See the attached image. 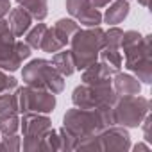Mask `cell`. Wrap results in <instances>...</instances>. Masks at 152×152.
Masks as SVG:
<instances>
[{"instance_id":"obj_31","label":"cell","mask_w":152,"mask_h":152,"mask_svg":"<svg viewBox=\"0 0 152 152\" xmlns=\"http://www.w3.org/2000/svg\"><path fill=\"white\" fill-rule=\"evenodd\" d=\"M7 32H11V29H9V22H7L4 16H0V34H7Z\"/></svg>"},{"instance_id":"obj_8","label":"cell","mask_w":152,"mask_h":152,"mask_svg":"<svg viewBox=\"0 0 152 152\" xmlns=\"http://www.w3.org/2000/svg\"><path fill=\"white\" fill-rule=\"evenodd\" d=\"M52 129V120L48 115L41 113H22L20 131H22V148L25 152H38L43 136Z\"/></svg>"},{"instance_id":"obj_13","label":"cell","mask_w":152,"mask_h":152,"mask_svg":"<svg viewBox=\"0 0 152 152\" xmlns=\"http://www.w3.org/2000/svg\"><path fill=\"white\" fill-rule=\"evenodd\" d=\"M9 29H11V32L15 34V38H22V36H25L27 34V31L32 27V16L23 9V7H11V11H9Z\"/></svg>"},{"instance_id":"obj_29","label":"cell","mask_w":152,"mask_h":152,"mask_svg":"<svg viewBox=\"0 0 152 152\" xmlns=\"http://www.w3.org/2000/svg\"><path fill=\"white\" fill-rule=\"evenodd\" d=\"M131 148L134 150V152H138V150H141V152H148L150 150V143H143V141H140V143H136V145H131Z\"/></svg>"},{"instance_id":"obj_14","label":"cell","mask_w":152,"mask_h":152,"mask_svg":"<svg viewBox=\"0 0 152 152\" xmlns=\"http://www.w3.org/2000/svg\"><path fill=\"white\" fill-rule=\"evenodd\" d=\"M113 72L102 63V61H95L93 64L86 66L83 70V75H81V81L84 84H100V83H107L111 81L113 77Z\"/></svg>"},{"instance_id":"obj_18","label":"cell","mask_w":152,"mask_h":152,"mask_svg":"<svg viewBox=\"0 0 152 152\" xmlns=\"http://www.w3.org/2000/svg\"><path fill=\"white\" fill-rule=\"evenodd\" d=\"M99 61H102L113 73L120 72L122 64H124V57H122L120 48H113V47H102V50L99 54Z\"/></svg>"},{"instance_id":"obj_30","label":"cell","mask_w":152,"mask_h":152,"mask_svg":"<svg viewBox=\"0 0 152 152\" xmlns=\"http://www.w3.org/2000/svg\"><path fill=\"white\" fill-rule=\"evenodd\" d=\"M90 2H91V6H93V7L102 9V7H107V6L113 2V0H90Z\"/></svg>"},{"instance_id":"obj_22","label":"cell","mask_w":152,"mask_h":152,"mask_svg":"<svg viewBox=\"0 0 152 152\" xmlns=\"http://www.w3.org/2000/svg\"><path fill=\"white\" fill-rule=\"evenodd\" d=\"M47 25L45 23H41V22H38L34 27H31L29 31H27V34H25V43L32 48V50H39V47H41V41H43V38H45V32H47Z\"/></svg>"},{"instance_id":"obj_7","label":"cell","mask_w":152,"mask_h":152,"mask_svg":"<svg viewBox=\"0 0 152 152\" xmlns=\"http://www.w3.org/2000/svg\"><path fill=\"white\" fill-rule=\"evenodd\" d=\"M150 113V102L147 97L141 95H129V97H118L113 104V116L115 125L122 127H138L145 115Z\"/></svg>"},{"instance_id":"obj_10","label":"cell","mask_w":152,"mask_h":152,"mask_svg":"<svg viewBox=\"0 0 152 152\" xmlns=\"http://www.w3.org/2000/svg\"><path fill=\"white\" fill-rule=\"evenodd\" d=\"M18 111L20 113H41L50 115L56 107V95L45 90H36L31 86L16 88Z\"/></svg>"},{"instance_id":"obj_9","label":"cell","mask_w":152,"mask_h":152,"mask_svg":"<svg viewBox=\"0 0 152 152\" xmlns=\"http://www.w3.org/2000/svg\"><path fill=\"white\" fill-rule=\"evenodd\" d=\"M32 54V48L22 41L16 39L13 32L0 34V68L6 72H16L25 59H29Z\"/></svg>"},{"instance_id":"obj_24","label":"cell","mask_w":152,"mask_h":152,"mask_svg":"<svg viewBox=\"0 0 152 152\" xmlns=\"http://www.w3.org/2000/svg\"><path fill=\"white\" fill-rule=\"evenodd\" d=\"M59 131V140H61V150H75L77 148V143H79V140L75 138L73 134H70L64 127H61V129H57Z\"/></svg>"},{"instance_id":"obj_25","label":"cell","mask_w":152,"mask_h":152,"mask_svg":"<svg viewBox=\"0 0 152 152\" xmlns=\"http://www.w3.org/2000/svg\"><path fill=\"white\" fill-rule=\"evenodd\" d=\"M18 88V81L9 75V72L0 68V93H6V91H13Z\"/></svg>"},{"instance_id":"obj_12","label":"cell","mask_w":152,"mask_h":152,"mask_svg":"<svg viewBox=\"0 0 152 152\" xmlns=\"http://www.w3.org/2000/svg\"><path fill=\"white\" fill-rule=\"evenodd\" d=\"M111 86L115 90V93L118 97H129V95H140L141 91V83L134 77V75L124 73V72H116L111 77Z\"/></svg>"},{"instance_id":"obj_17","label":"cell","mask_w":152,"mask_h":152,"mask_svg":"<svg viewBox=\"0 0 152 152\" xmlns=\"http://www.w3.org/2000/svg\"><path fill=\"white\" fill-rule=\"evenodd\" d=\"M16 4L23 7L36 22H43L48 16V0H16Z\"/></svg>"},{"instance_id":"obj_2","label":"cell","mask_w":152,"mask_h":152,"mask_svg":"<svg viewBox=\"0 0 152 152\" xmlns=\"http://www.w3.org/2000/svg\"><path fill=\"white\" fill-rule=\"evenodd\" d=\"M111 125H115L113 106H104L97 109H81L73 106L63 116V127L79 141L97 136L100 131Z\"/></svg>"},{"instance_id":"obj_19","label":"cell","mask_w":152,"mask_h":152,"mask_svg":"<svg viewBox=\"0 0 152 152\" xmlns=\"http://www.w3.org/2000/svg\"><path fill=\"white\" fill-rule=\"evenodd\" d=\"M52 29H54V32H56V34H57V36L68 45L70 39H72V36L81 29V25L75 22L73 18H59V20L54 23Z\"/></svg>"},{"instance_id":"obj_4","label":"cell","mask_w":152,"mask_h":152,"mask_svg":"<svg viewBox=\"0 0 152 152\" xmlns=\"http://www.w3.org/2000/svg\"><path fill=\"white\" fill-rule=\"evenodd\" d=\"M22 81L25 86L45 90L54 95H59L64 90V77L52 66L47 59H32L22 70Z\"/></svg>"},{"instance_id":"obj_1","label":"cell","mask_w":152,"mask_h":152,"mask_svg":"<svg viewBox=\"0 0 152 152\" xmlns=\"http://www.w3.org/2000/svg\"><path fill=\"white\" fill-rule=\"evenodd\" d=\"M120 52L124 57V64L134 77L143 83H152V50H150V36H143L138 31H124Z\"/></svg>"},{"instance_id":"obj_3","label":"cell","mask_w":152,"mask_h":152,"mask_svg":"<svg viewBox=\"0 0 152 152\" xmlns=\"http://www.w3.org/2000/svg\"><path fill=\"white\" fill-rule=\"evenodd\" d=\"M70 52L73 56L75 70L83 72L86 66L99 61V54L104 45V31L99 27L79 29L70 39Z\"/></svg>"},{"instance_id":"obj_28","label":"cell","mask_w":152,"mask_h":152,"mask_svg":"<svg viewBox=\"0 0 152 152\" xmlns=\"http://www.w3.org/2000/svg\"><path fill=\"white\" fill-rule=\"evenodd\" d=\"M11 11V2L9 0H0V16H6Z\"/></svg>"},{"instance_id":"obj_15","label":"cell","mask_w":152,"mask_h":152,"mask_svg":"<svg viewBox=\"0 0 152 152\" xmlns=\"http://www.w3.org/2000/svg\"><path fill=\"white\" fill-rule=\"evenodd\" d=\"M129 0H113L102 15V22H106L107 25H118L129 16Z\"/></svg>"},{"instance_id":"obj_16","label":"cell","mask_w":152,"mask_h":152,"mask_svg":"<svg viewBox=\"0 0 152 152\" xmlns=\"http://www.w3.org/2000/svg\"><path fill=\"white\" fill-rule=\"evenodd\" d=\"M50 63H52V66L63 75L64 79L77 72V70H75V63H73V56H72V52H70V50H64V48L59 50V52H56V54H52Z\"/></svg>"},{"instance_id":"obj_26","label":"cell","mask_w":152,"mask_h":152,"mask_svg":"<svg viewBox=\"0 0 152 152\" xmlns=\"http://www.w3.org/2000/svg\"><path fill=\"white\" fill-rule=\"evenodd\" d=\"M0 143L4 147V152H16L22 148V138L18 134H9V136H2Z\"/></svg>"},{"instance_id":"obj_23","label":"cell","mask_w":152,"mask_h":152,"mask_svg":"<svg viewBox=\"0 0 152 152\" xmlns=\"http://www.w3.org/2000/svg\"><path fill=\"white\" fill-rule=\"evenodd\" d=\"M18 131H20V116H18V113L0 118V136L16 134Z\"/></svg>"},{"instance_id":"obj_20","label":"cell","mask_w":152,"mask_h":152,"mask_svg":"<svg viewBox=\"0 0 152 152\" xmlns=\"http://www.w3.org/2000/svg\"><path fill=\"white\" fill-rule=\"evenodd\" d=\"M64 47H66V43L54 32L52 27H48L47 32H45V38H43V41H41L39 50H43V52H47V54H56V52L63 50Z\"/></svg>"},{"instance_id":"obj_6","label":"cell","mask_w":152,"mask_h":152,"mask_svg":"<svg viewBox=\"0 0 152 152\" xmlns=\"http://www.w3.org/2000/svg\"><path fill=\"white\" fill-rule=\"evenodd\" d=\"M75 150H115V152H125L131 150V134L127 127L122 125H111L100 131L97 136H91L88 140H83L77 143Z\"/></svg>"},{"instance_id":"obj_27","label":"cell","mask_w":152,"mask_h":152,"mask_svg":"<svg viewBox=\"0 0 152 152\" xmlns=\"http://www.w3.org/2000/svg\"><path fill=\"white\" fill-rule=\"evenodd\" d=\"M141 129H143V140L147 141V143H150L152 141V138H150V125H152V116H150V113H147L145 115V118L141 120Z\"/></svg>"},{"instance_id":"obj_11","label":"cell","mask_w":152,"mask_h":152,"mask_svg":"<svg viewBox=\"0 0 152 152\" xmlns=\"http://www.w3.org/2000/svg\"><path fill=\"white\" fill-rule=\"evenodd\" d=\"M68 15L84 27H99L102 23V13L91 6L90 0H66Z\"/></svg>"},{"instance_id":"obj_21","label":"cell","mask_w":152,"mask_h":152,"mask_svg":"<svg viewBox=\"0 0 152 152\" xmlns=\"http://www.w3.org/2000/svg\"><path fill=\"white\" fill-rule=\"evenodd\" d=\"M18 111V95L16 91H6L0 93V118L9 116V115H16Z\"/></svg>"},{"instance_id":"obj_5","label":"cell","mask_w":152,"mask_h":152,"mask_svg":"<svg viewBox=\"0 0 152 152\" xmlns=\"http://www.w3.org/2000/svg\"><path fill=\"white\" fill-rule=\"evenodd\" d=\"M118 95L115 93L111 81L100 84H84L81 83L72 93V102L81 109H97L104 106H113Z\"/></svg>"},{"instance_id":"obj_32","label":"cell","mask_w":152,"mask_h":152,"mask_svg":"<svg viewBox=\"0 0 152 152\" xmlns=\"http://www.w3.org/2000/svg\"><path fill=\"white\" fill-rule=\"evenodd\" d=\"M148 2H150V0H138V4L141 7H148Z\"/></svg>"}]
</instances>
